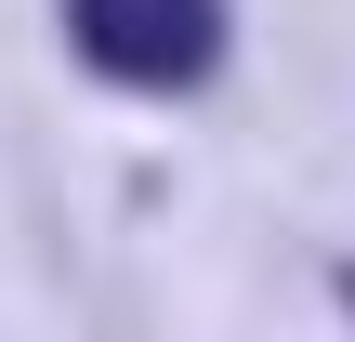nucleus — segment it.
<instances>
[{
    "label": "nucleus",
    "instance_id": "obj_1",
    "mask_svg": "<svg viewBox=\"0 0 355 342\" xmlns=\"http://www.w3.org/2000/svg\"><path fill=\"white\" fill-rule=\"evenodd\" d=\"M66 40H79V66L119 79V92H198V79L224 66L237 13H224V0H66Z\"/></svg>",
    "mask_w": 355,
    "mask_h": 342
}]
</instances>
